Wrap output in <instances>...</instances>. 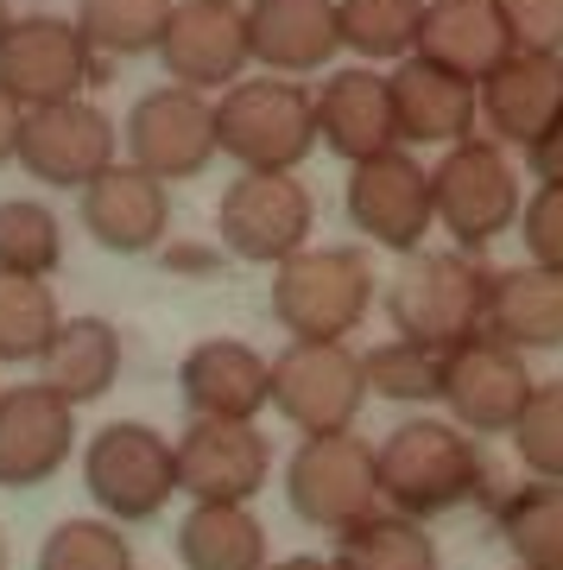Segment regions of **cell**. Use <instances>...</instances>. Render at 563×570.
<instances>
[{"mask_svg": "<svg viewBox=\"0 0 563 570\" xmlns=\"http://www.w3.org/2000/svg\"><path fill=\"white\" fill-rule=\"evenodd\" d=\"M20 121H26V108L7 96V82H0V165L7 159H20Z\"/></svg>", "mask_w": 563, "mask_h": 570, "instance_id": "40", "label": "cell"}, {"mask_svg": "<svg viewBox=\"0 0 563 570\" xmlns=\"http://www.w3.org/2000/svg\"><path fill=\"white\" fill-rule=\"evenodd\" d=\"M487 273L475 254H405V266L386 279V317L399 336L431 348H463L487 330Z\"/></svg>", "mask_w": 563, "mask_h": 570, "instance_id": "2", "label": "cell"}, {"mask_svg": "<svg viewBox=\"0 0 563 570\" xmlns=\"http://www.w3.org/2000/svg\"><path fill=\"white\" fill-rule=\"evenodd\" d=\"M58 298L45 279L0 273V362H39L45 343L58 336Z\"/></svg>", "mask_w": 563, "mask_h": 570, "instance_id": "32", "label": "cell"}, {"mask_svg": "<svg viewBox=\"0 0 563 570\" xmlns=\"http://www.w3.org/2000/svg\"><path fill=\"white\" fill-rule=\"evenodd\" d=\"M374 305V261L362 247H298L273 266V317L285 336L343 343Z\"/></svg>", "mask_w": 563, "mask_h": 570, "instance_id": "4", "label": "cell"}, {"mask_svg": "<svg viewBox=\"0 0 563 570\" xmlns=\"http://www.w3.org/2000/svg\"><path fill=\"white\" fill-rule=\"evenodd\" d=\"M501 539L513 546L525 570H563V482H520L513 494H501Z\"/></svg>", "mask_w": 563, "mask_h": 570, "instance_id": "29", "label": "cell"}, {"mask_svg": "<svg viewBox=\"0 0 563 570\" xmlns=\"http://www.w3.org/2000/svg\"><path fill=\"white\" fill-rule=\"evenodd\" d=\"M77 444V406L45 387H0V489L51 482Z\"/></svg>", "mask_w": 563, "mask_h": 570, "instance_id": "17", "label": "cell"}, {"mask_svg": "<svg viewBox=\"0 0 563 570\" xmlns=\"http://www.w3.org/2000/svg\"><path fill=\"white\" fill-rule=\"evenodd\" d=\"M285 501L304 527L348 532L355 520L381 508V450L362 444L355 431H323L304 438L285 469Z\"/></svg>", "mask_w": 563, "mask_h": 570, "instance_id": "5", "label": "cell"}, {"mask_svg": "<svg viewBox=\"0 0 563 570\" xmlns=\"http://www.w3.org/2000/svg\"><path fill=\"white\" fill-rule=\"evenodd\" d=\"M178 564L184 570H266V527L247 508L197 501L178 527Z\"/></svg>", "mask_w": 563, "mask_h": 570, "instance_id": "27", "label": "cell"}, {"mask_svg": "<svg viewBox=\"0 0 563 570\" xmlns=\"http://www.w3.org/2000/svg\"><path fill=\"white\" fill-rule=\"evenodd\" d=\"M235 7H241V0H235Z\"/></svg>", "mask_w": 563, "mask_h": 570, "instance_id": "44", "label": "cell"}, {"mask_svg": "<svg viewBox=\"0 0 563 570\" xmlns=\"http://www.w3.org/2000/svg\"><path fill=\"white\" fill-rule=\"evenodd\" d=\"M494 343L520 348H563V273L525 261V266H506L487 279V330Z\"/></svg>", "mask_w": 563, "mask_h": 570, "instance_id": "25", "label": "cell"}, {"mask_svg": "<svg viewBox=\"0 0 563 570\" xmlns=\"http://www.w3.org/2000/svg\"><path fill=\"white\" fill-rule=\"evenodd\" d=\"M506 438H513V456L525 463V475L563 482V381H539Z\"/></svg>", "mask_w": 563, "mask_h": 570, "instance_id": "35", "label": "cell"}, {"mask_svg": "<svg viewBox=\"0 0 563 570\" xmlns=\"http://www.w3.org/2000/svg\"><path fill=\"white\" fill-rule=\"evenodd\" d=\"M362 400H367V374H362V355L348 343H304V336H292L285 355L273 362V406L304 438L348 431Z\"/></svg>", "mask_w": 563, "mask_h": 570, "instance_id": "9", "label": "cell"}, {"mask_svg": "<svg viewBox=\"0 0 563 570\" xmlns=\"http://www.w3.org/2000/svg\"><path fill=\"white\" fill-rule=\"evenodd\" d=\"M82 482L108 520H152L178 494V450L152 425H101L82 450Z\"/></svg>", "mask_w": 563, "mask_h": 570, "instance_id": "7", "label": "cell"}, {"mask_svg": "<svg viewBox=\"0 0 563 570\" xmlns=\"http://www.w3.org/2000/svg\"><path fill=\"white\" fill-rule=\"evenodd\" d=\"M525 400H532V374H525L520 348L494 343V336H468L450 348L443 362V406L468 438H506L520 425Z\"/></svg>", "mask_w": 563, "mask_h": 570, "instance_id": "13", "label": "cell"}, {"mask_svg": "<svg viewBox=\"0 0 563 570\" xmlns=\"http://www.w3.org/2000/svg\"><path fill=\"white\" fill-rule=\"evenodd\" d=\"M0 570H7V532H0Z\"/></svg>", "mask_w": 563, "mask_h": 570, "instance_id": "43", "label": "cell"}, {"mask_svg": "<svg viewBox=\"0 0 563 570\" xmlns=\"http://www.w3.org/2000/svg\"><path fill=\"white\" fill-rule=\"evenodd\" d=\"M171 450H178V489L190 501L247 508L266 489V475H273L266 438L254 425H235V419H190Z\"/></svg>", "mask_w": 563, "mask_h": 570, "instance_id": "16", "label": "cell"}, {"mask_svg": "<svg viewBox=\"0 0 563 570\" xmlns=\"http://www.w3.org/2000/svg\"><path fill=\"white\" fill-rule=\"evenodd\" d=\"M221 247L247 266L292 261L310 235V190L292 171H241L221 190Z\"/></svg>", "mask_w": 563, "mask_h": 570, "instance_id": "10", "label": "cell"}, {"mask_svg": "<svg viewBox=\"0 0 563 570\" xmlns=\"http://www.w3.org/2000/svg\"><path fill=\"white\" fill-rule=\"evenodd\" d=\"M520 570H525V564H520Z\"/></svg>", "mask_w": 563, "mask_h": 570, "instance_id": "45", "label": "cell"}, {"mask_svg": "<svg viewBox=\"0 0 563 570\" xmlns=\"http://www.w3.org/2000/svg\"><path fill=\"white\" fill-rule=\"evenodd\" d=\"M121 140H127V153H134L127 165L152 171L159 184L197 178L203 165L221 153V146H216V102H209L203 89L165 82V89H152V96L134 102Z\"/></svg>", "mask_w": 563, "mask_h": 570, "instance_id": "12", "label": "cell"}, {"mask_svg": "<svg viewBox=\"0 0 563 570\" xmlns=\"http://www.w3.org/2000/svg\"><path fill=\"white\" fill-rule=\"evenodd\" d=\"M482 450L456 419H405L381 444V508L437 520L463 501H482Z\"/></svg>", "mask_w": 563, "mask_h": 570, "instance_id": "1", "label": "cell"}, {"mask_svg": "<svg viewBox=\"0 0 563 570\" xmlns=\"http://www.w3.org/2000/svg\"><path fill=\"white\" fill-rule=\"evenodd\" d=\"M63 261V235L58 216L32 197L0 204V273H20V279H45Z\"/></svg>", "mask_w": 563, "mask_h": 570, "instance_id": "34", "label": "cell"}, {"mask_svg": "<svg viewBox=\"0 0 563 570\" xmlns=\"http://www.w3.org/2000/svg\"><path fill=\"white\" fill-rule=\"evenodd\" d=\"M39 381L63 406H89L121 381V330L108 317H70L39 355Z\"/></svg>", "mask_w": 563, "mask_h": 570, "instance_id": "26", "label": "cell"}, {"mask_svg": "<svg viewBox=\"0 0 563 570\" xmlns=\"http://www.w3.org/2000/svg\"><path fill=\"white\" fill-rule=\"evenodd\" d=\"M216 146L241 171H298L317 146V96L292 77H241L216 96Z\"/></svg>", "mask_w": 563, "mask_h": 570, "instance_id": "3", "label": "cell"}, {"mask_svg": "<svg viewBox=\"0 0 563 570\" xmlns=\"http://www.w3.org/2000/svg\"><path fill=\"white\" fill-rule=\"evenodd\" d=\"M525 165H532V178L539 184H563V121L525 146Z\"/></svg>", "mask_w": 563, "mask_h": 570, "instance_id": "39", "label": "cell"}, {"mask_svg": "<svg viewBox=\"0 0 563 570\" xmlns=\"http://www.w3.org/2000/svg\"><path fill=\"white\" fill-rule=\"evenodd\" d=\"M418 58L482 89V82L513 58L501 7H494V0H431V7H424V26H418Z\"/></svg>", "mask_w": 563, "mask_h": 570, "instance_id": "24", "label": "cell"}, {"mask_svg": "<svg viewBox=\"0 0 563 570\" xmlns=\"http://www.w3.org/2000/svg\"><path fill=\"white\" fill-rule=\"evenodd\" d=\"M39 570H140L134 546L108 520H63L39 551Z\"/></svg>", "mask_w": 563, "mask_h": 570, "instance_id": "36", "label": "cell"}, {"mask_svg": "<svg viewBox=\"0 0 563 570\" xmlns=\"http://www.w3.org/2000/svg\"><path fill=\"white\" fill-rule=\"evenodd\" d=\"M7 26H13V7H7V0H0V39H7Z\"/></svg>", "mask_w": 563, "mask_h": 570, "instance_id": "42", "label": "cell"}, {"mask_svg": "<svg viewBox=\"0 0 563 570\" xmlns=\"http://www.w3.org/2000/svg\"><path fill=\"white\" fill-rule=\"evenodd\" d=\"M159 58L171 82L221 96L254 63V51H247V7H235V0H184V7H171Z\"/></svg>", "mask_w": 563, "mask_h": 570, "instance_id": "15", "label": "cell"}, {"mask_svg": "<svg viewBox=\"0 0 563 570\" xmlns=\"http://www.w3.org/2000/svg\"><path fill=\"white\" fill-rule=\"evenodd\" d=\"M115 121L77 102H51V108H26L20 121V165L32 171L39 184H58V190H82V184H96L108 165H115Z\"/></svg>", "mask_w": 563, "mask_h": 570, "instance_id": "14", "label": "cell"}, {"mask_svg": "<svg viewBox=\"0 0 563 570\" xmlns=\"http://www.w3.org/2000/svg\"><path fill=\"white\" fill-rule=\"evenodd\" d=\"M336 570H437V546L424 520L374 508L348 532H336Z\"/></svg>", "mask_w": 563, "mask_h": 570, "instance_id": "28", "label": "cell"}, {"mask_svg": "<svg viewBox=\"0 0 563 570\" xmlns=\"http://www.w3.org/2000/svg\"><path fill=\"white\" fill-rule=\"evenodd\" d=\"M96 77H101V58L89 51L77 20L32 13V20H13L7 39H0V82H7V96L20 108L77 102Z\"/></svg>", "mask_w": 563, "mask_h": 570, "instance_id": "8", "label": "cell"}, {"mask_svg": "<svg viewBox=\"0 0 563 570\" xmlns=\"http://www.w3.org/2000/svg\"><path fill=\"white\" fill-rule=\"evenodd\" d=\"M513 51H563V0H494Z\"/></svg>", "mask_w": 563, "mask_h": 570, "instance_id": "38", "label": "cell"}, {"mask_svg": "<svg viewBox=\"0 0 563 570\" xmlns=\"http://www.w3.org/2000/svg\"><path fill=\"white\" fill-rule=\"evenodd\" d=\"M317 140L336 159L362 165L386 146H399V121H393V89L381 70H336L317 89Z\"/></svg>", "mask_w": 563, "mask_h": 570, "instance_id": "23", "label": "cell"}, {"mask_svg": "<svg viewBox=\"0 0 563 570\" xmlns=\"http://www.w3.org/2000/svg\"><path fill=\"white\" fill-rule=\"evenodd\" d=\"M82 228L108 254H152L171 228V197L140 165H108L96 184H82Z\"/></svg>", "mask_w": 563, "mask_h": 570, "instance_id": "21", "label": "cell"}, {"mask_svg": "<svg viewBox=\"0 0 563 570\" xmlns=\"http://www.w3.org/2000/svg\"><path fill=\"white\" fill-rule=\"evenodd\" d=\"M443 362H450V348L386 336L381 348L362 355V374L367 393H381V400H443Z\"/></svg>", "mask_w": 563, "mask_h": 570, "instance_id": "33", "label": "cell"}, {"mask_svg": "<svg viewBox=\"0 0 563 570\" xmlns=\"http://www.w3.org/2000/svg\"><path fill=\"white\" fill-rule=\"evenodd\" d=\"M343 13L336 0H247V51L266 77H310L336 58Z\"/></svg>", "mask_w": 563, "mask_h": 570, "instance_id": "20", "label": "cell"}, {"mask_svg": "<svg viewBox=\"0 0 563 570\" xmlns=\"http://www.w3.org/2000/svg\"><path fill=\"white\" fill-rule=\"evenodd\" d=\"M563 121V51H513L482 82V127L494 146H532Z\"/></svg>", "mask_w": 563, "mask_h": 570, "instance_id": "18", "label": "cell"}, {"mask_svg": "<svg viewBox=\"0 0 563 570\" xmlns=\"http://www.w3.org/2000/svg\"><path fill=\"white\" fill-rule=\"evenodd\" d=\"M520 242L551 273H563V184H539L532 204H520Z\"/></svg>", "mask_w": 563, "mask_h": 570, "instance_id": "37", "label": "cell"}, {"mask_svg": "<svg viewBox=\"0 0 563 570\" xmlns=\"http://www.w3.org/2000/svg\"><path fill=\"white\" fill-rule=\"evenodd\" d=\"M386 89H393L399 146H456V140H475V127H482V89L437 70V63H424L418 51L399 58Z\"/></svg>", "mask_w": 563, "mask_h": 570, "instance_id": "19", "label": "cell"}, {"mask_svg": "<svg viewBox=\"0 0 563 570\" xmlns=\"http://www.w3.org/2000/svg\"><path fill=\"white\" fill-rule=\"evenodd\" d=\"M178 0H77V32L96 58H140L159 51Z\"/></svg>", "mask_w": 563, "mask_h": 570, "instance_id": "30", "label": "cell"}, {"mask_svg": "<svg viewBox=\"0 0 563 570\" xmlns=\"http://www.w3.org/2000/svg\"><path fill=\"white\" fill-rule=\"evenodd\" d=\"M266 570H336L329 558H279V564H266Z\"/></svg>", "mask_w": 563, "mask_h": 570, "instance_id": "41", "label": "cell"}, {"mask_svg": "<svg viewBox=\"0 0 563 570\" xmlns=\"http://www.w3.org/2000/svg\"><path fill=\"white\" fill-rule=\"evenodd\" d=\"M178 387L190 419H235V425H254V412L273 406V362L247 343H197L178 367Z\"/></svg>", "mask_w": 563, "mask_h": 570, "instance_id": "22", "label": "cell"}, {"mask_svg": "<svg viewBox=\"0 0 563 570\" xmlns=\"http://www.w3.org/2000/svg\"><path fill=\"white\" fill-rule=\"evenodd\" d=\"M431 204H437L443 235H456L463 254L487 247L506 223H520V171L506 159V146H494L487 134L443 146L431 171Z\"/></svg>", "mask_w": 563, "mask_h": 570, "instance_id": "6", "label": "cell"}, {"mask_svg": "<svg viewBox=\"0 0 563 570\" xmlns=\"http://www.w3.org/2000/svg\"><path fill=\"white\" fill-rule=\"evenodd\" d=\"M348 223L362 228L374 247L418 254V242L437 228L431 171H424L405 146H386V153L362 159L355 171H348Z\"/></svg>", "mask_w": 563, "mask_h": 570, "instance_id": "11", "label": "cell"}, {"mask_svg": "<svg viewBox=\"0 0 563 570\" xmlns=\"http://www.w3.org/2000/svg\"><path fill=\"white\" fill-rule=\"evenodd\" d=\"M431 0H336L343 13V45L367 63H399L418 51V26Z\"/></svg>", "mask_w": 563, "mask_h": 570, "instance_id": "31", "label": "cell"}]
</instances>
